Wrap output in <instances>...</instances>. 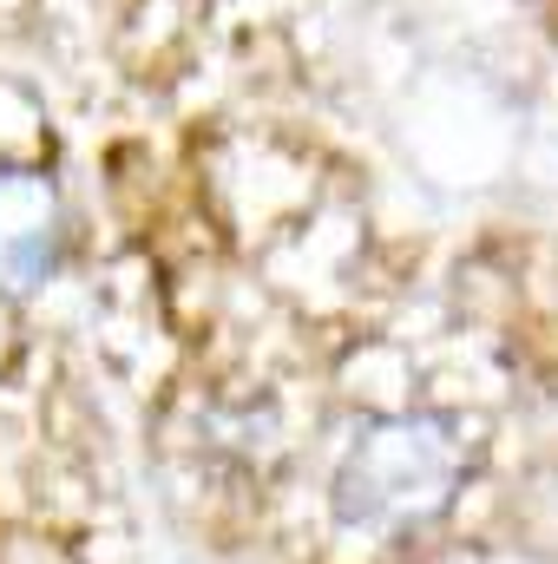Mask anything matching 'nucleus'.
<instances>
[{
  "label": "nucleus",
  "mask_w": 558,
  "mask_h": 564,
  "mask_svg": "<svg viewBox=\"0 0 558 564\" xmlns=\"http://www.w3.org/2000/svg\"><path fill=\"white\" fill-rule=\"evenodd\" d=\"M466 479V426L453 414H395L355 433L335 466V519L355 532H420Z\"/></svg>",
  "instance_id": "obj_1"
},
{
  "label": "nucleus",
  "mask_w": 558,
  "mask_h": 564,
  "mask_svg": "<svg viewBox=\"0 0 558 564\" xmlns=\"http://www.w3.org/2000/svg\"><path fill=\"white\" fill-rule=\"evenodd\" d=\"M66 243V210L46 171L0 164V295H26L53 276Z\"/></svg>",
  "instance_id": "obj_2"
}]
</instances>
